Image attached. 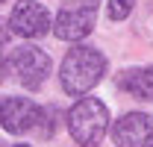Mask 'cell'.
Listing matches in <instances>:
<instances>
[{
  "label": "cell",
  "instance_id": "cell-6",
  "mask_svg": "<svg viewBox=\"0 0 153 147\" xmlns=\"http://www.w3.org/2000/svg\"><path fill=\"white\" fill-rule=\"evenodd\" d=\"M9 30L24 38H41L50 30V12L38 0H18L9 15Z\"/></svg>",
  "mask_w": 153,
  "mask_h": 147
},
{
  "label": "cell",
  "instance_id": "cell-1",
  "mask_svg": "<svg viewBox=\"0 0 153 147\" xmlns=\"http://www.w3.org/2000/svg\"><path fill=\"white\" fill-rule=\"evenodd\" d=\"M103 74H106V59H103L100 50H94V47H74L62 59L59 79H62L65 94L82 97L85 91H91L103 79Z\"/></svg>",
  "mask_w": 153,
  "mask_h": 147
},
{
  "label": "cell",
  "instance_id": "cell-7",
  "mask_svg": "<svg viewBox=\"0 0 153 147\" xmlns=\"http://www.w3.org/2000/svg\"><path fill=\"white\" fill-rule=\"evenodd\" d=\"M115 147H153V115L130 112L115 121L112 129Z\"/></svg>",
  "mask_w": 153,
  "mask_h": 147
},
{
  "label": "cell",
  "instance_id": "cell-4",
  "mask_svg": "<svg viewBox=\"0 0 153 147\" xmlns=\"http://www.w3.org/2000/svg\"><path fill=\"white\" fill-rule=\"evenodd\" d=\"M97 18V0H68L56 18L53 33L62 41H79L94 30Z\"/></svg>",
  "mask_w": 153,
  "mask_h": 147
},
{
  "label": "cell",
  "instance_id": "cell-2",
  "mask_svg": "<svg viewBox=\"0 0 153 147\" xmlns=\"http://www.w3.org/2000/svg\"><path fill=\"white\" fill-rule=\"evenodd\" d=\"M109 127V112L97 97H82L68 112V132L79 147H97Z\"/></svg>",
  "mask_w": 153,
  "mask_h": 147
},
{
  "label": "cell",
  "instance_id": "cell-10",
  "mask_svg": "<svg viewBox=\"0 0 153 147\" xmlns=\"http://www.w3.org/2000/svg\"><path fill=\"white\" fill-rule=\"evenodd\" d=\"M15 147H30V144H15Z\"/></svg>",
  "mask_w": 153,
  "mask_h": 147
},
{
  "label": "cell",
  "instance_id": "cell-5",
  "mask_svg": "<svg viewBox=\"0 0 153 147\" xmlns=\"http://www.w3.org/2000/svg\"><path fill=\"white\" fill-rule=\"evenodd\" d=\"M9 68L18 74V79L24 82V88L36 91V88H41V82H44L47 74H50V56L44 53L41 47H36V44H24L18 50H12Z\"/></svg>",
  "mask_w": 153,
  "mask_h": 147
},
{
  "label": "cell",
  "instance_id": "cell-8",
  "mask_svg": "<svg viewBox=\"0 0 153 147\" xmlns=\"http://www.w3.org/2000/svg\"><path fill=\"white\" fill-rule=\"evenodd\" d=\"M115 85L135 100H153V68H130L115 79Z\"/></svg>",
  "mask_w": 153,
  "mask_h": 147
},
{
  "label": "cell",
  "instance_id": "cell-3",
  "mask_svg": "<svg viewBox=\"0 0 153 147\" xmlns=\"http://www.w3.org/2000/svg\"><path fill=\"white\" fill-rule=\"evenodd\" d=\"M50 112L36 106L33 100H24V97H3V129L6 132H15V135L38 129L41 138H50L53 135Z\"/></svg>",
  "mask_w": 153,
  "mask_h": 147
},
{
  "label": "cell",
  "instance_id": "cell-9",
  "mask_svg": "<svg viewBox=\"0 0 153 147\" xmlns=\"http://www.w3.org/2000/svg\"><path fill=\"white\" fill-rule=\"evenodd\" d=\"M133 3L135 0H109V6H106L109 21H124L130 12H133Z\"/></svg>",
  "mask_w": 153,
  "mask_h": 147
}]
</instances>
